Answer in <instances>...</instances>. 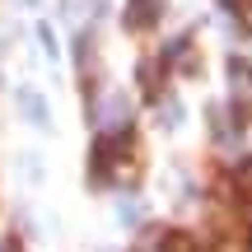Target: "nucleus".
<instances>
[{"label": "nucleus", "instance_id": "nucleus-5", "mask_svg": "<svg viewBox=\"0 0 252 252\" xmlns=\"http://www.w3.org/2000/svg\"><path fill=\"white\" fill-rule=\"evenodd\" d=\"M117 215L126 220V224H135V220H140V206H135V201H122V206H117Z\"/></svg>", "mask_w": 252, "mask_h": 252}, {"label": "nucleus", "instance_id": "nucleus-1", "mask_svg": "<svg viewBox=\"0 0 252 252\" xmlns=\"http://www.w3.org/2000/svg\"><path fill=\"white\" fill-rule=\"evenodd\" d=\"M154 19H159V0H131V9H126L131 28H150Z\"/></svg>", "mask_w": 252, "mask_h": 252}, {"label": "nucleus", "instance_id": "nucleus-6", "mask_svg": "<svg viewBox=\"0 0 252 252\" xmlns=\"http://www.w3.org/2000/svg\"><path fill=\"white\" fill-rule=\"evenodd\" d=\"M238 14H243V24L252 28V0H243V9H238Z\"/></svg>", "mask_w": 252, "mask_h": 252}, {"label": "nucleus", "instance_id": "nucleus-7", "mask_svg": "<svg viewBox=\"0 0 252 252\" xmlns=\"http://www.w3.org/2000/svg\"><path fill=\"white\" fill-rule=\"evenodd\" d=\"M243 187H252V163H243Z\"/></svg>", "mask_w": 252, "mask_h": 252}, {"label": "nucleus", "instance_id": "nucleus-4", "mask_svg": "<svg viewBox=\"0 0 252 252\" xmlns=\"http://www.w3.org/2000/svg\"><path fill=\"white\" fill-rule=\"evenodd\" d=\"M122 122H126V98H117V94H112V103L103 108V126H112V131H117Z\"/></svg>", "mask_w": 252, "mask_h": 252}, {"label": "nucleus", "instance_id": "nucleus-2", "mask_svg": "<svg viewBox=\"0 0 252 252\" xmlns=\"http://www.w3.org/2000/svg\"><path fill=\"white\" fill-rule=\"evenodd\" d=\"M234 94H238L243 108H252V70H248L243 61H234Z\"/></svg>", "mask_w": 252, "mask_h": 252}, {"label": "nucleus", "instance_id": "nucleus-3", "mask_svg": "<svg viewBox=\"0 0 252 252\" xmlns=\"http://www.w3.org/2000/svg\"><path fill=\"white\" fill-rule=\"evenodd\" d=\"M19 108L28 112V117H33L37 126H47V103L37 98V94H19Z\"/></svg>", "mask_w": 252, "mask_h": 252}]
</instances>
